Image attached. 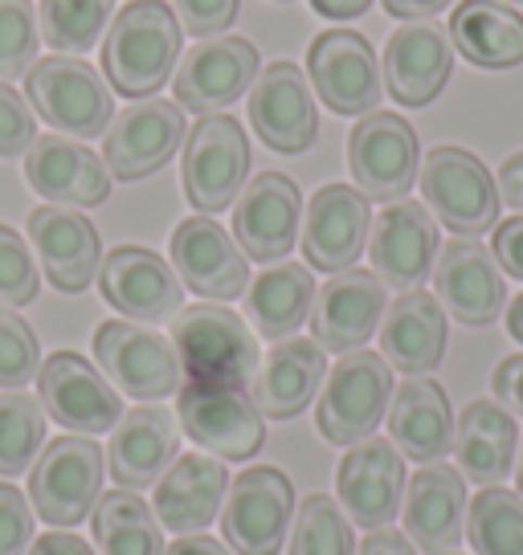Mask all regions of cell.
Instances as JSON below:
<instances>
[{"label":"cell","mask_w":523,"mask_h":555,"mask_svg":"<svg viewBox=\"0 0 523 555\" xmlns=\"http://www.w3.org/2000/svg\"><path fill=\"white\" fill-rule=\"evenodd\" d=\"M180 57V21L164 0L123 4L103 37V74L111 90L140 103L152 99L176 69Z\"/></svg>","instance_id":"1"},{"label":"cell","mask_w":523,"mask_h":555,"mask_svg":"<svg viewBox=\"0 0 523 555\" xmlns=\"http://www.w3.org/2000/svg\"><path fill=\"white\" fill-rule=\"evenodd\" d=\"M173 347L180 356V367L192 384H226L242 388L258 372V339L221 302H196L176 311L173 319Z\"/></svg>","instance_id":"2"},{"label":"cell","mask_w":523,"mask_h":555,"mask_svg":"<svg viewBox=\"0 0 523 555\" xmlns=\"http://www.w3.org/2000/svg\"><path fill=\"white\" fill-rule=\"evenodd\" d=\"M25 94L37 115L62 135H103L115 115L111 82L82 57H66V53L37 57L34 66L25 69Z\"/></svg>","instance_id":"3"},{"label":"cell","mask_w":523,"mask_h":555,"mask_svg":"<svg viewBox=\"0 0 523 555\" xmlns=\"http://www.w3.org/2000/svg\"><path fill=\"white\" fill-rule=\"evenodd\" d=\"M421 196L442 225L458 233V237H479L499 225V189L487 164L467 152V147H450L442 143L421 159Z\"/></svg>","instance_id":"4"},{"label":"cell","mask_w":523,"mask_h":555,"mask_svg":"<svg viewBox=\"0 0 523 555\" xmlns=\"http://www.w3.org/2000/svg\"><path fill=\"white\" fill-rule=\"evenodd\" d=\"M393 400V367L377 351H344L328 372V384L315 404V425L332 446H356L372 437Z\"/></svg>","instance_id":"5"},{"label":"cell","mask_w":523,"mask_h":555,"mask_svg":"<svg viewBox=\"0 0 523 555\" xmlns=\"http://www.w3.org/2000/svg\"><path fill=\"white\" fill-rule=\"evenodd\" d=\"M250 172V139L233 115H201L184 135V196L196 212H221L238 201Z\"/></svg>","instance_id":"6"},{"label":"cell","mask_w":523,"mask_h":555,"mask_svg":"<svg viewBox=\"0 0 523 555\" xmlns=\"http://www.w3.org/2000/svg\"><path fill=\"white\" fill-rule=\"evenodd\" d=\"M94 356L103 376L136 400H164L184 388V367L168 335L152 327L111 319L94 331Z\"/></svg>","instance_id":"7"},{"label":"cell","mask_w":523,"mask_h":555,"mask_svg":"<svg viewBox=\"0 0 523 555\" xmlns=\"http://www.w3.org/2000/svg\"><path fill=\"white\" fill-rule=\"evenodd\" d=\"M99 482H103V450L82 434H62L34 462L29 499L37 519L53 527L82 522L99 503Z\"/></svg>","instance_id":"8"},{"label":"cell","mask_w":523,"mask_h":555,"mask_svg":"<svg viewBox=\"0 0 523 555\" xmlns=\"http://www.w3.org/2000/svg\"><path fill=\"white\" fill-rule=\"evenodd\" d=\"M295 490L275 466H250L226 486L221 499V535L238 555H279L291 527Z\"/></svg>","instance_id":"9"},{"label":"cell","mask_w":523,"mask_h":555,"mask_svg":"<svg viewBox=\"0 0 523 555\" xmlns=\"http://www.w3.org/2000/svg\"><path fill=\"white\" fill-rule=\"evenodd\" d=\"M176 416L201 450L226 462H245L266 446V421L242 388L189 380L176 392Z\"/></svg>","instance_id":"10"},{"label":"cell","mask_w":523,"mask_h":555,"mask_svg":"<svg viewBox=\"0 0 523 555\" xmlns=\"http://www.w3.org/2000/svg\"><path fill=\"white\" fill-rule=\"evenodd\" d=\"M348 168L368 201H401L421 168L418 131L397 111H368L348 135Z\"/></svg>","instance_id":"11"},{"label":"cell","mask_w":523,"mask_h":555,"mask_svg":"<svg viewBox=\"0 0 523 555\" xmlns=\"http://www.w3.org/2000/svg\"><path fill=\"white\" fill-rule=\"evenodd\" d=\"M37 392L41 409L50 421H58L71 434H106L115 429L123 416V400L111 388L99 367L82 360L78 351H58L37 372Z\"/></svg>","instance_id":"12"},{"label":"cell","mask_w":523,"mask_h":555,"mask_svg":"<svg viewBox=\"0 0 523 555\" xmlns=\"http://www.w3.org/2000/svg\"><path fill=\"white\" fill-rule=\"evenodd\" d=\"M258 78V50L245 37H201L173 74L176 106L192 115H217L238 103Z\"/></svg>","instance_id":"13"},{"label":"cell","mask_w":523,"mask_h":555,"mask_svg":"<svg viewBox=\"0 0 523 555\" xmlns=\"http://www.w3.org/2000/svg\"><path fill=\"white\" fill-rule=\"evenodd\" d=\"M372 274L393 291H418L434 274L437 221L421 201H388L368 229Z\"/></svg>","instance_id":"14"},{"label":"cell","mask_w":523,"mask_h":555,"mask_svg":"<svg viewBox=\"0 0 523 555\" xmlns=\"http://www.w3.org/2000/svg\"><path fill=\"white\" fill-rule=\"evenodd\" d=\"M434 291L442 311L467 323V327H487L503 314L507 286L503 270L479 237H454L437 249L434 258Z\"/></svg>","instance_id":"15"},{"label":"cell","mask_w":523,"mask_h":555,"mask_svg":"<svg viewBox=\"0 0 523 555\" xmlns=\"http://www.w3.org/2000/svg\"><path fill=\"white\" fill-rule=\"evenodd\" d=\"M307 74L315 94L335 115H368L381 103V66L377 53L360 34L352 29H328L307 50Z\"/></svg>","instance_id":"16"},{"label":"cell","mask_w":523,"mask_h":555,"mask_svg":"<svg viewBox=\"0 0 523 555\" xmlns=\"http://www.w3.org/2000/svg\"><path fill=\"white\" fill-rule=\"evenodd\" d=\"M250 122L270 152L298 156L319 135V111H315L307 74L295 62H270L258 69L250 87Z\"/></svg>","instance_id":"17"},{"label":"cell","mask_w":523,"mask_h":555,"mask_svg":"<svg viewBox=\"0 0 523 555\" xmlns=\"http://www.w3.org/2000/svg\"><path fill=\"white\" fill-rule=\"evenodd\" d=\"M303 229V192L291 176L258 172L233 201V242L245 258L279 261L295 249Z\"/></svg>","instance_id":"18"},{"label":"cell","mask_w":523,"mask_h":555,"mask_svg":"<svg viewBox=\"0 0 523 555\" xmlns=\"http://www.w3.org/2000/svg\"><path fill=\"white\" fill-rule=\"evenodd\" d=\"M184 131V111L164 99H140L111 119L103 139V164L119 180H143L176 156Z\"/></svg>","instance_id":"19"},{"label":"cell","mask_w":523,"mask_h":555,"mask_svg":"<svg viewBox=\"0 0 523 555\" xmlns=\"http://www.w3.org/2000/svg\"><path fill=\"white\" fill-rule=\"evenodd\" d=\"M368 229H372V212H368L365 192L352 184H323L303 212V229H298L303 258L311 270L340 274L365 254Z\"/></svg>","instance_id":"20"},{"label":"cell","mask_w":523,"mask_h":555,"mask_svg":"<svg viewBox=\"0 0 523 555\" xmlns=\"http://www.w3.org/2000/svg\"><path fill=\"white\" fill-rule=\"evenodd\" d=\"M99 291L127 319L160 323V319H173L180 311L184 282L152 249H143V245H119L99 266Z\"/></svg>","instance_id":"21"},{"label":"cell","mask_w":523,"mask_h":555,"mask_svg":"<svg viewBox=\"0 0 523 555\" xmlns=\"http://www.w3.org/2000/svg\"><path fill=\"white\" fill-rule=\"evenodd\" d=\"M384 314V282L372 270H340L332 274L311 302V335L323 351H356L372 339V331L381 327Z\"/></svg>","instance_id":"22"},{"label":"cell","mask_w":523,"mask_h":555,"mask_svg":"<svg viewBox=\"0 0 523 555\" xmlns=\"http://www.w3.org/2000/svg\"><path fill=\"white\" fill-rule=\"evenodd\" d=\"M340 486V503L368 531L388 527L393 515L401 511L405 499V457L388 437H365L356 441L335 474Z\"/></svg>","instance_id":"23"},{"label":"cell","mask_w":523,"mask_h":555,"mask_svg":"<svg viewBox=\"0 0 523 555\" xmlns=\"http://www.w3.org/2000/svg\"><path fill=\"white\" fill-rule=\"evenodd\" d=\"M173 266L180 282L201 298L229 302L250 286L242 245L209 217H189L173 233Z\"/></svg>","instance_id":"24"},{"label":"cell","mask_w":523,"mask_h":555,"mask_svg":"<svg viewBox=\"0 0 523 555\" xmlns=\"http://www.w3.org/2000/svg\"><path fill=\"white\" fill-rule=\"evenodd\" d=\"M384 87L401 106H430L454 69L450 34L434 21H409L384 46Z\"/></svg>","instance_id":"25"},{"label":"cell","mask_w":523,"mask_h":555,"mask_svg":"<svg viewBox=\"0 0 523 555\" xmlns=\"http://www.w3.org/2000/svg\"><path fill=\"white\" fill-rule=\"evenodd\" d=\"M29 242H34L46 278L62 295H82L103 266L99 229L90 225V217L66 205L34 208L29 212Z\"/></svg>","instance_id":"26"},{"label":"cell","mask_w":523,"mask_h":555,"mask_svg":"<svg viewBox=\"0 0 523 555\" xmlns=\"http://www.w3.org/2000/svg\"><path fill=\"white\" fill-rule=\"evenodd\" d=\"M401 519L405 535L425 552L446 555L450 547H458V539L467 531V482H462V474L446 462L421 466L405 482Z\"/></svg>","instance_id":"27"},{"label":"cell","mask_w":523,"mask_h":555,"mask_svg":"<svg viewBox=\"0 0 523 555\" xmlns=\"http://www.w3.org/2000/svg\"><path fill=\"white\" fill-rule=\"evenodd\" d=\"M25 180L53 205L94 208L111 196V172L87 143L66 135H37L25 152Z\"/></svg>","instance_id":"28"},{"label":"cell","mask_w":523,"mask_h":555,"mask_svg":"<svg viewBox=\"0 0 523 555\" xmlns=\"http://www.w3.org/2000/svg\"><path fill=\"white\" fill-rule=\"evenodd\" d=\"M176 450H180V421L168 409H156V404L131 409L111 429V446H106L111 478L123 490L156 486L160 474L176 462Z\"/></svg>","instance_id":"29"},{"label":"cell","mask_w":523,"mask_h":555,"mask_svg":"<svg viewBox=\"0 0 523 555\" xmlns=\"http://www.w3.org/2000/svg\"><path fill=\"white\" fill-rule=\"evenodd\" d=\"M226 486H229V474L221 457H209V453H184V457H176L173 466L160 474L156 499H152L160 527H168L176 535L205 531L217 519V511H221Z\"/></svg>","instance_id":"30"},{"label":"cell","mask_w":523,"mask_h":555,"mask_svg":"<svg viewBox=\"0 0 523 555\" xmlns=\"http://www.w3.org/2000/svg\"><path fill=\"white\" fill-rule=\"evenodd\" d=\"M323 376H328L323 347L315 344V339H303V335H286V339H279L266 351V360L254 372L250 400L258 404L262 416L291 421V416H298L311 404Z\"/></svg>","instance_id":"31"},{"label":"cell","mask_w":523,"mask_h":555,"mask_svg":"<svg viewBox=\"0 0 523 555\" xmlns=\"http://www.w3.org/2000/svg\"><path fill=\"white\" fill-rule=\"evenodd\" d=\"M381 356L405 376H425L446 356V311L425 291H401L381 314Z\"/></svg>","instance_id":"32"},{"label":"cell","mask_w":523,"mask_h":555,"mask_svg":"<svg viewBox=\"0 0 523 555\" xmlns=\"http://www.w3.org/2000/svg\"><path fill=\"white\" fill-rule=\"evenodd\" d=\"M388 441L409 462H442L454 450V413L442 384L430 376H409L388 400Z\"/></svg>","instance_id":"33"},{"label":"cell","mask_w":523,"mask_h":555,"mask_svg":"<svg viewBox=\"0 0 523 555\" xmlns=\"http://www.w3.org/2000/svg\"><path fill=\"white\" fill-rule=\"evenodd\" d=\"M520 425L499 400H471L454 425L458 474L479 486H499L515 469Z\"/></svg>","instance_id":"34"},{"label":"cell","mask_w":523,"mask_h":555,"mask_svg":"<svg viewBox=\"0 0 523 555\" xmlns=\"http://www.w3.org/2000/svg\"><path fill=\"white\" fill-rule=\"evenodd\" d=\"M450 46L479 69L523 66V13L507 0H462L450 13Z\"/></svg>","instance_id":"35"},{"label":"cell","mask_w":523,"mask_h":555,"mask_svg":"<svg viewBox=\"0 0 523 555\" xmlns=\"http://www.w3.org/2000/svg\"><path fill=\"white\" fill-rule=\"evenodd\" d=\"M315 302V278L311 266H295V261H279L266 266L250 291H245V319L262 331V339H286L295 335Z\"/></svg>","instance_id":"36"},{"label":"cell","mask_w":523,"mask_h":555,"mask_svg":"<svg viewBox=\"0 0 523 555\" xmlns=\"http://www.w3.org/2000/svg\"><path fill=\"white\" fill-rule=\"evenodd\" d=\"M99 555H164V531L136 490H106L90 511Z\"/></svg>","instance_id":"37"},{"label":"cell","mask_w":523,"mask_h":555,"mask_svg":"<svg viewBox=\"0 0 523 555\" xmlns=\"http://www.w3.org/2000/svg\"><path fill=\"white\" fill-rule=\"evenodd\" d=\"M474 555H523V499L503 486H483L467 511Z\"/></svg>","instance_id":"38"},{"label":"cell","mask_w":523,"mask_h":555,"mask_svg":"<svg viewBox=\"0 0 523 555\" xmlns=\"http://www.w3.org/2000/svg\"><path fill=\"white\" fill-rule=\"evenodd\" d=\"M111 13H115V0H41L37 4L41 41L66 57L87 53L99 46Z\"/></svg>","instance_id":"39"},{"label":"cell","mask_w":523,"mask_h":555,"mask_svg":"<svg viewBox=\"0 0 523 555\" xmlns=\"http://www.w3.org/2000/svg\"><path fill=\"white\" fill-rule=\"evenodd\" d=\"M46 446V409L21 388L0 392V478H17Z\"/></svg>","instance_id":"40"},{"label":"cell","mask_w":523,"mask_h":555,"mask_svg":"<svg viewBox=\"0 0 523 555\" xmlns=\"http://www.w3.org/2000/svg\"><path fill=\"white\" fill-rule=\"evenodd\" d=\"M291 555H356L352 543V522L328 494L303 499L295 515V535H291Z\"/></svg>","instance_id":"41"},{"label":"cell","mask_w":523,"mask_h":555,"mask_svg":"<svg viewBox=\"0 0 523 555\" xmlns=\"http://www.w3.org/2000/svg\"><path fill=\"white\" fill-rule=\"evenodd\" d=\"M41 25H37L34 0H0V82L21 78L37 62Z\"/></svg>","instance_id":"42"},{"label":"cell","mask_w":523,"mask_h":555,"mask_svg":"<svg viewBox=\"0 0 523 555\" xmlns=\"http://www.w3.org/2000/svg\"><path fill=\"white\" fill-rule=\"evenodd\" d=\"M41 372V344L17 311L0 307V388H21Z\"/></svg>","instance_id":"43"},{"label":"cell","mask_w":523,"mask_h":555,"mask_svg":"<svg viewBox=\"0 0 523 555\" xmlns=\"http://www.w3.org/2000/svg\"><path fill=\"white\" fill-rule=\"evenodd\" d=\"M41 291V274L21 233L0 225V307H29Z\"/></svg>","instance_id":"44"},{"label":"cell","mask_w":523,"mask_h":555,"mask_svg":"<svg viewBox=\"0 0 523 555\" xmlns=\"http://www.w3.org/2000/svg\"><path fill=\"white\" fill-rule=\"evenodd\" d=\"M37 139V122L29 103L9 82H0V156H25Z\"/></svg>","instance_id":"45"},{"label":"cell","mask_w":523,"mask_h":555,"mask_svg":"<svg viewBox=\"0 0 523 555\" xmlns=\"http://www.w3.org/2000/svg\"><path fill=\"white\" fill-rule=\"evenodd\" d=\"M34 547V511L17 486L0 482V555H25Z\"/></svg>","instance_id":"46"},{"label":"cell","mask_w":523,"mask_h":555,"mask_svg":"<svg viewBox=\"0 0 523 555\" xmlns=\"http://www.w3.org/2000/svg\"><path fill=\"white\" fill-rule=\"evenodd\" d=\"M173 13L192 37H217L238 21L242 0H173Z\"/></svg>","instance_id":"47"},{"label":"cell","mask_w":523,"mask_h":555,"mask_svg":"<svg viewBox=\"0 0 523 555\" xmlns=\"http://www.w3.org/2000/svg\"><path fill=\"white\" fill-rule=\"evenodd\" d=\"M490 254L499 261V270L523 282V217H511L490 233Z\"/></svg>","instance_id":"48"},{"label":"cell","mask_w":523,"mask_h":555,"mask_svg":"<svg viewBox=\"0 0 523 555\" xmlns=\"http://www.w3.org/2000/svg\"><path fill=\"white\" fill-rule=\"evenodd\" d=\"M490 388H495V397H499V404H503L507 413L523 416V351L520 356H507L503 364L495 367Z\"/></svg>","instance_id":"49"},{"label":"cell","mask_w":523,"mask_h":555,"mask_svg":"<svg viewBox=\"0 0 523 555\" xmlns=\"http://www.w3.org/2000/svg\"><path fill=\"white\" fill-rule=\"evenodd\" d=\"M360 555H418V552H413V539L409 535L393 531V527H377L360 543Z\"/></svg>","instance_id":"50"},{"label":"cell","mask_w":523,"mask_h":555,"mask_svg":"<svg viewBox=\"0 0 523 555\" xmlns=\"http://www.w3.org/2000/svg\"><path fill=\"white\" fill-rule=\"evenodd\" d=\"M495 189H499V201H507L511 208H520L523 212V152H515V156L503 159Z\"/></svg>","instance_id":"51"},{"label":"cell","mask_w":523,"mask_h":555,"mask_svg":"<svg viewBox=\"0 0 523 555\" xmlns=\"http://www.w3.org/2000/svg\"><path fill=\"white\" fill-rule=\"evenodd\" d=\"M454 0H384V13L401 21H430L442 9H450Z\"/></svg>","instance_id":"52"},{"label":"cell","mask_w":523,"mask_h":555,"mask_svg":"<svg viewBox=\"0 0 523 555\" xmlns=\"http://www.w3.org/2000/svg\"><path fill=\"white\" fill-rule=\"evenodd\" d=\"M29 555H94L78 535H66V531H46V535L34 539V552Z\"/></svg>","instance_id":"53"},{"label":"cell","mask_w":523,"mask_h":555,"mask_svg":"<svg viewBox=\"0 0 523 555\" xmlns=\"http://www.w3.org/2000/svg\"><path fill=\"white\" fill-rule=\"evenodd\" d=\"M164 555H233V547H226V543H217L213 535H180L173 543V547H164Z\"/></svg>","instance_id":"54"},{"label":"cell","mask_w":523,"mask_h":555,"mask_svg":"<svg viewBox=\"0 0 523 555\" xmlns=\"http://www.w3.org/2000/svg\"><path fill=\"white\" fill-rule=\"evenodd\" d=\"M372 0H311V9L319 13V17H328V21H352V17H360Z\"/></svg>","instance_id":"55"},{"label":"cell","mask_w":523,"mask_h":555,"mask_svg":"<svg viewBox=\"0 0 523 555\" xmlns=\"http://www.w3.org/2000/svg\"><path fill=\"white\" fill-rule=\"evenodd\" d=\"M507 331H511L515 344H523V295H515L507 307Z\"/></svg>","instance_id":"56"},{"label":"cell","mask_w":523,"mask_h":555,"mask_svg":"<svg viewBox=\"0 0 523 555\" xmlns=\"http://www.w3.org/2000/svg\"><path fill=\"white\" fill-rule=\"evenodd\" d=\"M515 482H520V494H523V450H520V462H515Z\"/></svg>","instance_id":"57"},{"label":"cell","mask_w":523,"mask_h":555,"mask_svg":"<svg viewBox=\"0 0 523 555\" xmlns=\"http://www.w3.org/2000/svg\"><path fill=\"white\" fill-rule=\"evenodd\" d=\"M511 4H523V0H511Z\"/></svg>","instance_id":"58"},{"label":"cell","mask_w":523,"mask_h":555,"mask_svg":"<svg viewBox=\"0 0 523 555\" xmlns=\"http://www.w3.org/2000/svg\"><path fill=\"white\" fill-rule=\"evenodd\" d=\"M279 4H286V0H279Z\"/></svg>","instance_id":"59"},{"label":"cell","mask_w":523,"mask_h":555,"mask_svg":"<svg viewBox=\"0 0 523 555\" xmlns=\"http://www.w3.org/2000/svg\"><path fill=\"white\" fill-rule=\"evenodd\" d=\"M446 555H450V552H446Z\"/></svg>","instance_id":"60"}]
</instances>
